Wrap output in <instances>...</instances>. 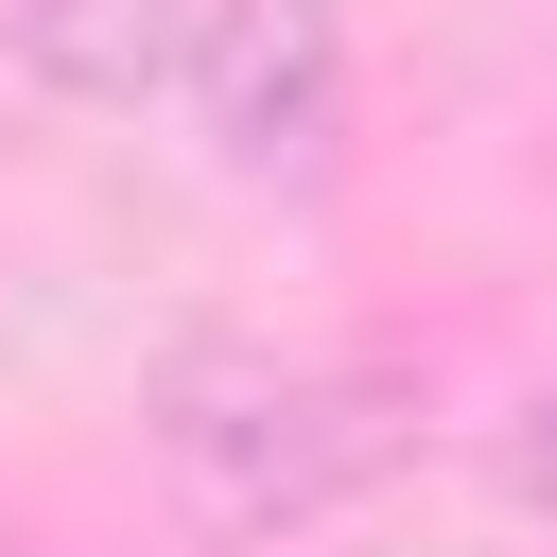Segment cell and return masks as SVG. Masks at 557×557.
Instances as JSON below:
<instances>
[{
    "mask_svg": "<svg viewBox=\"0 0 557 557\" xmlns=\"http://www.w3.org/2000/svg\"><path fill=\"white\" fill-rule=\"evenodd\" d=\"M139 418H157V470L209 540H296L418 453L435 383L400 348H244L226 331V348H174Z\"/></svg>",
    "mask_w": 557,
    "mask_h": 557,
    "instance_id": "1",
    "label": "cell"
},
{
    "mask_svg": "<svg viewBox=\"0 0 557 557\" xmlns=\"http://www.w3.org/2000/svg\"><path fill=\"white\" fill-rule=\"evenodd\" d=\"M191 122H209V157H226L244 191L331 174V139H348V17H331V0H209Z\"/></svg>",
    "mask_w": 557,
    "mask_h": 557,
    "instance_id": "2",
    "label": "cell"
},
{
    "mask_svg": "<svg viewBox=\"0 0 557 557\" xmlns=\"http://www.w3.org/2000/svg\"><path fill=\"white\" fill-rule=\"evenodd\" d=\"M0 35L52 104H174L209 52V0H17Z\"/></svg>",
    "mask_w": 557,
    "mask_h": 557,
    "instance_id": "3",
    "label": "cell"
},
{
    "mask_svg": "<svg viewBox=\"0 0 557 557\" xmlns=\"http://www.w3.org/2000/svg\"><path fill=\"white\" fill-rule=\"evenodd\" d=\"M505 487H522V505H557V400H540V418L505 435Z\"/></svg>",
    "mask_w": 557,
    "mask_h": 557,
    "instance_id": "4",
    "label": "cell"
}]
</instances>
